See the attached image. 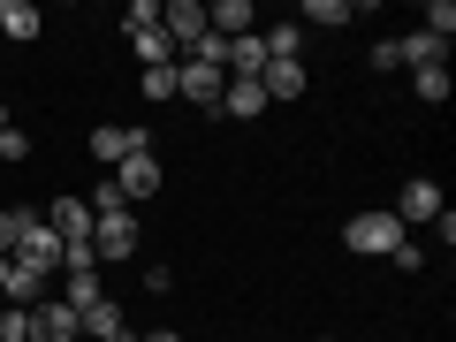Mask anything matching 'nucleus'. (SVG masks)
<instances>
[{
  "instance_id": "ddd939ff",
  "label": "nucleus",
  "mask_w": 456,
  "mask_h": 342,
  "mask_svg": "<svg viewBox=\"0 0 456 342\" xmlns=\"http://www.w3.org/2000/svg\"><path fill=\"white\" fill-rule=\"evenodd\" d=\"M38 31H46V16H38L31 0H0V38H16V46H31Z\"/></svg>"
},
{
  "instance_id": "4be33fe9",
  "label": "nucleus",
  "mask_w": 456,
  "mask_h": 342,
  "mask_svg": "<svg viewBox=\"0 0 456 342\" xmlns=\"http://www.w3.org/2000/svg\"><path fill=\"white\" fill-rule=\"evenodd\" d=\"M137 92L145 99H175V69H137Z\"/></svg>"
},
{
  "instance_id": "c85d7f7f",
  "label": "nucleus",
  "mask_w": 456,
  "mask_h": 342,
  "mask_svg": "<svg viewBox=\"0 0 456 342\" xmlns=\"http://www.w3.org/2000/svg\"><path fill=\"white\" fill-rule=\"evenodd\" d=\"M0 342H16V335H8V327H0Z\"/></svg>"
},
{
  "instance_id": "f3484780",
  "label": "nucleus",
  "mask_w": 456,
  "mask_h": 342,
  "mask_svg": "<svg viewBox=\"0 0 456 342\" xmlns=\"http://www.w3.org/2000/svg\"><path fill=\"white\" fill-rule=\"evenodd\" d=\"M0 297H8V305H23V312H31L38 305V297H46V274H38V266H8V289H0Z\"/></svg>"
},
{
  "instance_id": "6ab92c4d",
  "label": "nucleus",
  "mask_w": 456,
  "mask_h": 342,
  "mask_svg": "<svg viewBox=\"0 0 456 342\" xmlns=\"http://www.w3.org/2000/svg\"><path fill=\"white\" fill-rule=\"evenodd\" d=\"M259 46H266V61H297L305 53V23H274V31H259Z\"/></svg>"
},
{
  "instance_id": "dca6fc26",
  "label": "nucleus",
  "mask_w": 456,
  "mask_h": 342,
  "mask_svg": "<svg viewBox=\"0 0 456 342\" xmlns=\"http://www.w3.org/2000/svg\"><path fill=\"white\" fill-rule=\"evenodd\" d=\"M305 61H266V77H259V92L266 99H305Z\"/></svg>"
},
{
  "instance_id": "0eeeda50",
  "label": "nucleus",
  "mask_w": 456,
  "mask_h": 342,
  "mask_svg": "<svg viewBox=\"0 0 456 342\" xmlns=\"http://www.w3.org/2000/svg\"><path fill=\"white\" fill-rule=\"evenodd\" d=\"M160 31L175 38V53H191L198 38H206V8H198V0H167V8H160Z\"/></svg>"
},
{
  "instance_id": "393cba45",
  "label": "nucleus",
  "mask_w": 456,
  "mask_h": 342,
  "mask_svg": "<svg viewBox=\"0 0 456 342\" xmlns=\"http://www.w3.org/2000/svg\"><path fill=\"white\" fill-rule=\"evenodd\" d=\"M426 31L449 46V31H456V8H449V0H434V8H426Z\"/></svg>"
},
{
  "instance_id": "5701e85b",
  "label": "nucleus",
  "mask_w": 456,
  "mask_h": 342,
  "mask_svg": "<svg viewBox=\"0 0 456 342\" xmlns=\"http://www.w3.org/2000/svg\"><path fill=\"white\" fill-rule=\"evenodd\" d=\"M0 160H8V167H16V160H31V137H23L16 122H8V130H0Z\"/></svg>"
},
{
  "instance_id": "2eb2a0df",
  "label": "nucleus",
  "mask_w": 456,
  "mask_h": 342,
  "mask_svg": "<svg viewBox=\"0 0 456 342\" xmlns=\"http://www.w3.org/2000/svg\"><path fill=\"white\" fill-rule=\"evenodd\" d=\"M38 221H46V213H38V206H0V259H16V244H23V236H31Z\"/></svg>"
},
{
  "instance_id": "a211bd4d",
  "label": "nucleus",
  "mask_w": 456,
  "mask_h": 342,
  "mask_svg": "<svg viewBox=\"0 0 456 342\" xmlns=\"http://www.w3.org/2000/svg\"><path fill=\"white\" fill-rule=\"evenodd\" d=\"M99 297H107V289H99V266H69V289H61V305H69V312H92Z\"/></svg>"
},
{
  "instance_id": "cd10ccee",
  "label": "nucleus",
  "mask_w": 456,
  "mask_h": 342,
  "mask_svg": "<svg viewBox=\"0 0 456 342\" xmlns=\"http://www.w3.org/2000/svg\"><path fill=\"white\" fill-rule=\"evenodd\" d=\"M0 130H8V107H0Z\"/></svg>"
},
{
  "instance_id": "9d476101",
  "label": "nucleus",
  "mask_w": 456,
  "mask_h": 342,
  "mask_svg": "<svg viewBox=\"0 0 456 342\" xmlns=\"http://www.w3.org/2000/svg\"><path fill=\"white\" fill-rule=\"evenodd\" d=\"M31 342H84L77 335V312L53 297V305H31Z\"/></svg>"
},
{
  "instance_id": "b1692460",
  "label": "nucleus",
  "mask_w": 456,
  "mask_h": 342,
  "mask_svg": "<svg viewBox=\"0 0 456 342\" xmlns=\"http://www.w3.org/2000/svg\"><path fill=\"white\" fill-rule=\"evenodd\" d=\"M137 31H160V0H130V38Z\"/></svg>"
},
{
  "instance_id": "7ed1b4c3",
  "label": "nucleus",
  "mask_w": 456,
  "mask_h": 342,
  "mask_svg": "<svg viewBox=\"0 0 456 342\" xmlns=\"http://www.w3.org/2000/svg\"><path fill=\"white\" fill-rule=\"evenodd\" d=\"M107 183L130 198V206H145V198H160V183H167V175H160V160H152V145H145V152H130V160L114 167Z\"/></svg>"
},
{
  "instance_id": "412c9836",
  "label": "nucleus",
  "mask_w": 456,
  "mask_h": 342,
  "mask_svg": "<svg viewBox=\"0 0 456 342\" xmlns=\"http://www.w3.org/2000/svg\"><path fill=\"white\" fill-rule=\"evenodd\" d=\"M411 92H419L426 107H441V99H449V69H441V61L434 69H411Z\"/></svg>"
},
{
  "instance_id": "f257e3e1",
  "label": "nucleus",
  "mask_w": 456,
  "mask_h": 342,
  "mask_svg": "<svg viewBox=\"0 0 456 342\" xmlns=\"http://www.w3.org/2000/svg\"><path fill=\"white\" fill-rule=\"evenodd\" d=\"M342 244L358 251V259H395V251H403L411 236H403V221H395L388 206H373V213H358V221L342 228Z\"/></svg>"
},
{
  "instance_id": "1a4fd4ad",
  "label": "nucleus",
  "mask_w": 456,
  "mask_h": 342,
  "mask_svg": "<svg viewBox=\"0 0 456 342\" xmlns=\"http://www.w3.org/2000/svg\"><path fill=\"white\" fill-rule=\"evenodd\" d=\"M213 114H228V122H259V114H266L259 77H228V92H221V107H213Z\"/></svg>"
},
{
  "instance_id": "f8f14e48",
  "label": "nucleus",
  "mask_w": 456,
  "mask_h": 342,
  "mask_svg": "<svg viewBox=\"0 0 456 342\" xmlns=\"http://www.w3.org/2000/svg\"><path fill=\"white\" fill-rule=\"evenodd\" d=\"M251 23H259V16H251V0H213V8H206V31L213 38H251Z\"/></svg>"
},
{
  "instance_id": "a878e982",
  "label": "nucleus",
  "mask_w": 456,
  "mask_h": 342,
  "mask_svg": "<svg viewBox=\"0 0 456 342\" xmlns=\"http://www.w3.org/2000/svg\"><path fill=\"white\" fill-rule=\"evenodd\" d=\"M137 342H183V335H175V327H152V335H137Z\"/></svg>"
},
{
  "instance_id": "4468645a",
  "label": "nucleus",
  "mask_w": 456,
  "mask_h": 342,
  "mask_svg": "<svg viewBox=\"0 0 456 342\" xmlns=\"http://www.w3.org/2000/svg\"><path fill=\"white\" fill-rule=\"evenodd\" d=\"M16 259H23V266H38V274H53V266H61V236H53L46 221H38L31 236H23V244H16Z\"/></svg>"
},
{
  "instance_id": "9b49d317",
  "label": "nucleus",
  "mask_w": 456,
  "mask_h": 342,
  "mask_svg": "<svg viewBox=\"0 0 456 342\" xmlns=\"http://www.w3.org/2000/svg\"><path fill=\"white\" fill-rule=\"evenodd\" d=\"M77 335H84V342H122V335H130V327H122V305L99 297L92 312H77Z\"/></svg>"
},
{
  "instance_id": "6e6552de",
  "label": "nucleus",
  "mask_w": 456,
  "mask_h": 342,
  "mask_svg": "<svg viewBox=\"0 0 456 342\" xmlns=\"http://www.w3.org/2000/svg\"><path fill=\"white\" fill-rule=\"evenodd\" d=\"M145 145H152V137L145 130H122V122H99V130H92V160H107V167H122L130 152H145Z\"/></svg>"
},
{
  "instance_id": "423d86ee",
  "label": "nucleus",
  "mask_w": 456,
  "mask_h": 342,
  "mask_svg": "<svg viewBox=\"0 0 456 342\" xmlns=\"http://www.w3.org/2000/svg\"><path fill=\"white\" fill-rule=\"evenodd\" d=\"M46 228L61 236V251H69V244H92V206H84V198H53V206H46Z\"/></svg>"
},
{
  "instance_id": "aec40b11",
  "label": "nucleus",
  "mask_w": 456,
  "mask_h": 342,
  "mask_svg": "<svg viewBox=\"0 0 456 342\" xmlns=\"http://www.w3.org/2000/svg\"><path fill=\"white\" fill-rule=\"evenodd\" d=\"M305 23H320V31H342V23H358V0H312Z\"/></svg>"
},
{
  "instance_id": "39448f33",
  "label": "nucleus",
  "mask_w": 456,
  "mask_h": 342,
  "mask_svg": "<svg viewBox=\"0 0 456 342\" xmlns=\"http://www.w3.org/2000/svg\"><path fill=\"white\" fill-rule=\"evenodd\" d=\"M221 92H228V77H221L213 61H191V53L175 61V99H198V107H221Z\"/></svg>"
},
{
  "instance_id": "bb28decb",
  "label": "nucleus",
  "mask_w": 456,
  "mask_h": 342,
  "mask_svg": "<svg viewBox=\"0 0 456 342\" xmlns=\"http://www.w3.org/2000/svg\"><path fill=\"white\" fill-rule=\"evenodd\" d=\"M8 266H16V259H0V289H8Z\"/></svg>"
},
{
  "instance_id": "20e7f679",
  "label": "nucleus",
  "mask_w": 456,
  "mask_h": 342,
  "mask_svg": "<svg viewBox=\"0 0 456 342\" xmlns=\"http://www.w3.org/2000/svg\"><path fill=\"white\" fill-rule=\"evenodd\" d=\"M395 221H403V236H411V228H426V221H441V213H449V206H441V183H426V175H411L403 183V198H395Z\"/></svg>"
},
{
  "instance_id": "f03ea898",
  "label": "nucleus",
  "mask_w": 456,
  "mask_h": 342,
  "mask_svg": "<svg viewBox=\"0 0 456 342\" xmlns=\"http://www.w3.org/2000/svg\"><path fill=\"white\" fill-rule=\"evenodd\" d=\"M92 206V198H84ZM137 251V213L130 206H92V259L114 266V259H130Z\"/></svg>"
}]
</instances>
